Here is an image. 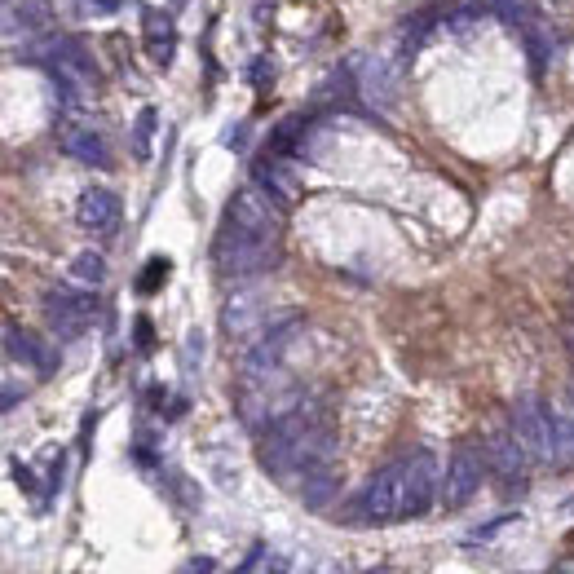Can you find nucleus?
Here are the masks:
<instances>
[{
    "label": "nucleus",
    "instance_id": "1a4fd4ad",
    "mask_svg": "<svg viewBox=\"0 0 574 574\" xmlns=\"http://www.w3.org/2000/svg\"><path fill=\"white\" fill-rule=\"evenodd\" d=\"M486 464H491V473L504 486H522L526 482L530 451L522 446V438H517L513 429H508V433H491V442H486Z\"/></svg>",
    "mask_w": 574,
    "mask_h": 574
},
{
    "label": "nucleus",
    "instance_id": "393cba45",
    "mask_svg": "<svg viewBox=\"0 0 574 574\" xmlns=\"http://www.w3.org/2000/svg\"><path fill=\"white\" fill-rule=\"evenodd\" d=\"M14 402H18V385H5V411L14 407Z\"/></svg>",
    "mask_w": 574,
    "mask_h": 574
},
{
    "label": "nucleus",
    "instance_id": "0eeeda50",
    "mask_svg": "<svg viewBox=\"0 0 574 574\" xmlns=\"http://www.w3.org/2000/svg\"><path fill=\"white\" fill-rule=\"evenodd\" d=\"M358 93L371 106H393L402 93V62L389 58V53H363L358 58Z\"/></svg>",
    "mask_w": 574,
    "mask_h": 574
},
{
    "label": "nucleus",
    "instance_id": "6e6552de",
    "mask_svg": "<svg viewBox=\"0 0 574 574\" xmlns=\"http://www.w3.org/2000/svg\"><path fill=\"white\" fill-rule=\"evenodd\" d=\"M283 318H292V314H283ZM283 318H270V301H265L261 292H239V296H230L226 310H221V327H226L230 336L248 340L252 332L265 336L270 327H279Z\"/></svg>",
    "mask_w": 574,
    "mask_h": 574
},
{
    "label": "nucleus",
    "instance_id": "9b49d317",
    "mask_svg": "<svg viewBox=\"0 0 574 574\" xmlns=\"http://www.w3.org/2000/svg\"><path fill=\"white\" fill-rule=\"evenodd\" d=\"M62 151H67L71 159H80V164L89 168H106L111 164V151H106V137L98 129H89V124H67V129L58 133Z\"/></svg>",
    "mask_w": 574,
    "mask_h": 574
},
{
    "label": "nucleus",
    "instance_id": "4468645a",
    "mask_svg": "<svg viewBox=\"0 0 574 574\" xmlns=\"http://www.w3.org/2000/svg\"><path fill=\"white\" fill-rule=\"evenodd\" d=\"M257 186H265V190H270V195L274 199H279V204L287 208V204H292V199L296 195H301V182H296V177L292 173H287V168H283V159L279 155H274V159H261V164H257Z\"/></svg>",
    "mask_w": 574,
    "mask_h": 574
},
{
    "label": "nucleus",
    "instance_id": "4be33fe9",
    "mask_svg": "<svg viewBox=\"0 0 574 574\" xmlns=\"http://www.w3.org/2000/svg\"><path fill=\"white\" fill-rule=\"evenodd\" d=\"M14 482L23 486V491H36V477H31V469H23V464H14Z\"/></svg>",
    "mask_w": 574,
    "mask_h": 574
},
{
    "label": "nucleus",
    "instance_id": "b1692460",
    "mask_svg": "<svg viewBox=\"0 0 574 574\" xmlns=\"http://www.w3.org/2000/svg\"><path fill=\"white\" fill-rule=\"evenodd\" d=\"M566 349H570V354H574V314L566 318Z\"/></svg>",
    "mask_w": 574,
    "mask_h": 574
},
{
    "label": "nucleus",
    "instance_id": "423d86ee",
    "mask_svg": "<svg viewBox=\"0 0 574 574\" xmlns=\"http://www.w3.org/2000/svg\"><path fill=\"white\" fill-rule=\"evenodd\" d=\"M93 314H98V301L84 292H71V287H53V292L45 296V318L53 327V336L58 340H76L89 332Z\"/></svg>",
    "mask_w": 574,
    "mask_h": 574
},
{
    "label": "nucleus",
    "instance_id": "5701e85b",
    "mask_svg": "<svg viewBox=\"0 0 574 574\" xmlns=\"http://www.w3.org/2000/svg\"><path fill=\"white\" fill-rule=\"evenodd\" d=\"M137 345L151 349V323H146V318H137Z\"/></svg>",
    "mask_w": 574,
    "mask_h": 574
},
{
    "label": "nucleus",
    "instance_id": "f8f14e48",
    "mask_svg": "<svg viewBox=\"0 0 574 574\" xmlns=\"http://www.w3.org/2000/svg\"><path fill=\"white\" fill-rule=\"evenodd\" d=\"M142 36H146V53H151L155 67H168L177 53V23L168 9H146L142 18Z\"/></svg>",
    "mask_w": 574,
    "mask_h": 574
},
{
    "label": "nucleus",
    "instance_id": "f257e3e1",
    "mask_svg": "<svg viewBox=\"0 0 574 574\" xmlns=\"http://www.w3.org/2000/svg\"><path fill=\"white\" fill-rule=\"evenodd\" d=\"M336 455V429L323 416V407L314 402H296L292 411H283L279 420L265 424L261 433V469L292 482L314 469H332Z\"/></svg>",
    "mask_w": 574,
    "mask_h": 574
},
{
    "label": "nucleus",
    "instance_id": "6ab92c4d",
    "mask_svg": "<svg viewBox=\"0 0 574 574\" xmlns=\"http://www.w3.org/2000/svg\"><path fill=\"white\" fill-rule=\"evenodd\" d=\"M168 274H173V261H168V257H151V261H146V270L137 274V292H142V296L159 292V287L168 283Z\"/></svg>",
    "mask_w": 574,
    "mask_h": 574
},
{
    "label": "nucleus",
    "instance_id": "20e7f679",
    "mask_svg": "<svg viewBox=\"0 0 574 574\" xmlns=\"http://www.w3.org/2000/svg\"><path fill=\"white\" fill-rule=\"evenodd\" d=\"M491 469L486 464V451L482 446H473V442H460L451 451V464H446V477H442V504L451 508H464L469 499L482 491V473Z\"/></svg>",
    "mask_w": 574,
    "mask_h": 574
},
{
    "label": "nucleus",
    "instance_id": "ddd939ff",
    "mask_svg": "<svg viewBox=\"0 0 574 574\" xmlns=\"http://www.w3.org/2000/svg\"><path fill=\"white\" fill-rule=\"evenodd\" d=\"M5 349H9V358H14V363H23V367H36V371H53V367H58V358H53V349L45 345V340L23 332L18 323L5 327Z\"/></svg>",
    "mask_w": 574,
    "mask_h": 574
},
{
    "label": "nucleus",
    "instance_id": "39448f33",
    "mask_svg": "<svg viewBox=\"0 0 574 574\" xmlns=\"http://www.w3.org/2000/svg\"><path fill=\"white\" fill-rule=\"evenodd\" d=\"M513 433L522 438L530 460L557 464V433H552V411L539 398H517L513 402Z\"/></svg>",
    "mask_w": 574,
    "mask_h": 574
},
{
    "label": "nucleus",
    "instance_id": "dca6fc26",
    "mask_svg": "<svg viewBox=\"0 0 574 574\" xmlns=\"http://www.w3.org/2000/svg\"><path fill=\"white\" fill-rule=\"evenodd\" d=\"M155 124H159L155 106H142V111H137V120H133V137H129V151H133L137 164H146V159H151V137H155Z\"/></svg>",
    "mask_w": 574,
    "mask_h": 574
},
{
    "label": "nucleus",
    "instance_id": "9d476101",
    "mask_svg": "<svg viewBox=\"0 0 574 574\" xmlns=\"http://www.w3.org/2000/svg\"><path fill=\"white\" fill-rule=\"evenodd\" d=\"M76 221L84 230H93V235H111L120 226V195L106 186H89L76 204Z\"/></svg>",
    "mask_w": 574,
    "mask_h": 574
},
{
    "label": "nucleus",
    "instance_id": "a878e982",
    "mask_svg": "<svg viewBox=\"0 0 574 574\" xmlns=\"http://www.w3.org/2000/svg\"><path fill=\"white\" fill-rule=\"evenodd\" d=\"M570 411H574V385H570Z\"/></svg>",
    "mask_w": 574,
    "mask_h": 574
},
{
    "label": "nucleus",
    "instance_id": "412c9836",
    "mask_svg": "<svg viewBox=\"0 0 574 574\" xmlns=\"http://www.w3.org/2000/svg\"><path fill=\"white\" fill-rule=\"evenodd\" d=\"M177 574H212V557H195V561H186Z\"/></svg>",
    "mask_w": 574,
    "mask_h": 574
},
{
    "label": "nucleus",
    "instance_id": "f03ea898",
    "mask_svg": "<svg viewBox=\"0 0 574 574\" xmlns=\"http://www.w3.org/2000/svg\"><path fill=\"white\" fill-rule=\"evenodd\" d=\"M212 261H217L221 279H257L270 274L283 261V235L274 230H252L235 217H221L217 243H212Z\"/></svg>",
    "mask_w": 574,
    "mask_h": 574
},
{
    "label": "nucleus",
    "instance_id": "7ed1b4c3",
    "mask_svg": "<svg viewBox=\"0 0 574 574\" xmlns=\"http://www.w3.org/2000/svg\"><path fill=\"white\" fill-rule=\"evenodd\" d=\"M349 522L363 526H389V522H407L411 517V477H407V455L385 464L371 482L349 499Z\"/></svg>",
    "mask_w": 574,
    "mask_h": 574
},
{
    "label": "nucleus",
    "instance_id": "f3484780",
    "mask_svg": "<svg viewBox=\"0 0 574 574\" xmlns=\"http://www.w3.org/2000/svg\"><path fill=\"white\" fill-rule=\"evenodd\" d=\"M477 9H486V14L504 18V23H513V27H530V18H535L530 0H477Z\"/></svg>",
    "mask_w": 574,
    "mask_h": 574
},
{
    "label": "nucleus",
    "instance_id": "aec40b11",
    "mask_svg": "<svg viewBox=\"0 0 574 574\" xmlns=\"http://www.w3.org/2000/svg\"><path fill=\"white\" fill-rule=\"evenodd\" d=\"M71 274H76L80 283H89V287H98L106 279V261L98 257V252H80L76 265H71Z\"/></svg>",
    "mask_w": 574,
    "mask_h": 574
},
{
    "label": "nucleus",
    "instance_id": "a211bd4d",
    "mask_svg": "<svg viewBox=\"0 0 574 574\" xmlns=\"http://www.w3.org/2000/svg\"><path fill=\"white\" fill-rule=\"evenodd\" d=\"M552 433H557V464H574V411H552Z\"/></svg>",
    "mask_w": 574,
    "mask_h": 574
},
{
    "label": "nucleus",
    "instance_id": "2eb2a0df",
    "mask_svg": "<svg viewBox=\"0 0 574 574\" xmlns=\"http://www.w3.org/2000/svg\"><path fill=\"white\" fill-rule=\"evenodd\" d=\"M296 495H301V504H305V508H323L327 499L336 495V473H332V469H314V473H305V477H301V491H296Z\"/></svg>",
    "mask_w": 574,
    "mask_h": 574
}]
</instances>
